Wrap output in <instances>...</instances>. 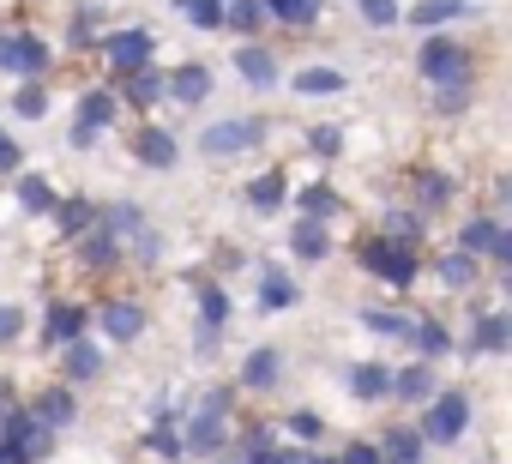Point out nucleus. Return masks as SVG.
I'll list each match as a JSON object with an SVG mask.
<instances>
[{
    "label": "nucleus",
    "mask_w": 512,
    "mask_h": 464,
    "mask_svg": "<svg viewBox=\"0 0 512 464\" xmlns=\"http://www.w3.org/2000/svg\"><path fill=\"white\" fill-rule=\"evenodd\" d=\"M229 428H235V386L199 392V404H187V416H181L187 458H217V452H229Z\"/></svg>",
    "instance_id": "nucleus-1"
},
{
    "label": "nucleus",
    "mask_w": 512,
    "mask_h": 464,
    "mask_svg": "<svg viewBox=\"0 0 512 464\" xmlns=\"http://www.w3.org/2000/svg\"><path fill=\"white\" fill-rule=\"evenodd\" d=\"M356 266L368 272V278H380L386 290H416V278H422V248H410V242H392V236H362L356 242Z\"/></svg>",
    "instance_id": "nucleus-2"
},
{
    "label": "nucleus",
    "mask_w": 512,
    "mask_h": 464,
    "mask_svg": "<svg viewBox=\"0 0 512 464\" xmlns=\"http://www.w3.org/2000/svg\"><path fill=\"white\" fill-rule=\"evenodd\" d=\"M416 410H422V416H416L410 428L422 434V446H458L464 428H470V416H476L464 386H440V392H434L428 404H416Z\"/></svg>",
    "instance_id": "nucleus-3"
},
{
    "label": "nucleus",
    "mask_w": 512,
    "mask_h": 464,
    "mask_svg": "<svg viewBox=\"0 0 512 464\" xmlns=\"http://www.w3.org/2000/svg\"><path fill=\"white\" fill-rule=\"evenodd\" d=\"M0 452H7V464H43L55 452V434L25 404H7L0 410Z\"/></svg>",
    "instance_id": "nucleus-4"
},
{
    "label": "nucleus",
    "mask_w": 512,
    "mask_h": 464,
    "mask_svg": "<svg viewBox=\"0 0 512 464\" xmlns=\"http://www.w3.org/2000/svg\"><path fill=\"white\" fill-rule=\"evenodd\" d=\"M272 133V121L266 115H229V121H211L205 133H199V157H241V151H253Z\"/></svg>",
    "instance_id": "nucleus-5"
},
{
    "label": "nucleus",
    "mask_w": 512,
    "mask_h": 464,
    "mask_svg": "<svg viewBox=\"0 0 512 464\" xmlns=\"http://www.w3.org/2000/svg\"><path fill=\"white\" fill-rule=\"evenodd\" d=\"M416 73H422L428 85H464V79L476 73V55H470L458 37H428V43L416 49Z\"/></svg>",
    "instance_id": "nucleus-6"
},
{
    "label": "nucleus",
    "mask_w": 512,
    "mask_h": 464,
    "mask_svg": "<svg viewBox=\"0 0 512 464\" xmlns=\"http://www.w3.org/2000/svg\"><path fill=\"white\" fill-rule=\"evenodd\" d=\"M49 67H55L49 37H37V31H7V37H0V73H13V79H49Z\"/></svg>",
    "instance_id": "nucleus-7"
},
{
    "label": "nucleus",
    "mask_w": 512,
    "mask_h": 464,
    "mask_svg": "<svg viewBox=\"0 0 512 464\" xmlns=\"http://www.w3.org/2000/svg\"><path fill=\"white\" fill-rule=\"evenodd\" d=\"M97 55L109 61V73H133V67H145V61L157 55V37H151L145 25H127V31H103Z\"/></svg>",
    "instance_id": "nucleus-8"
},
{
    "label": "nucleus",
    "mask_w": 512,
    "mask_h": 464,
    "mask_svg": "<svg viewBox=\"0 0 512 464\" xmlns=\"http://www.w3.org/2000/svg\"><path fill=\"white\" fill-rule=\"evenodd\" d=\"M85 332H91V308H85V302H73V296H55V302H49V314H43L37 344H43V350H61V344H73V338H85Z\"/></svg>",
    "instance_id": "nucleus-9"
},
{
    "label": "nucleus",
    "mask_w": 512,
    "mask_h": 464,
    "mask_svg": "<svg viewBox=\"0 0 512 464\" xmlns=\"http://www.w3.org/2000/svg\"><path fill=\"white\" fill-rule=\"evenodd\" d=\"M97 326H103L109 344H133V338L151 326V314H145L139 296H103V302H97Z\"/></svg>",
    "instance_id": "nucleus-10"
},
{
    "label": "nucleus",
    "mask_w": 512,
    "mask_h": 464,
    "mask_svg": "<svg viewBox=\"0 0 512 464\" xmlns=\"http://www.w3.org/2000/svg\"><path fill=\"white\" fill-rule=\"evenodd\" d=\"M73 260H79V272H97V278H109V272H121V266H127V248L109 236L103 223H91L85 236H73Z\"/></svg>",
    "instance_id": "nucleus-11"
},
{
    "label": "nucleus",
    "mask_w": 512,
    "mask_h": 464,
    "mask_svg": "<svg viewBox=\"0 0 512 464\" xmlns=\"http://www.w3.org/2000/svg\"><path fill=\"white\" fill-rule=\"evenodd\" d=\"M404 187H410V205H416L422 217H434V211H446V205L458 199V181H452L446 169H434V163H416V169L404 175Z\"/></svg>",
    "instance_id": "nucleus-12"
},
{
    "label": "nucleus",
    "mask_w": 512,
    "mask_h": 464,
    "mask_svg": "<svg viewBox=\"0 0 512 464\" xmlns=\"http://www.w3.org/2000/svg\"><path fill=\"white\" fill-rule=\"evenodd\" d=\"M512 350V314L506 308H482L470 314V338H464V356H506Z\"/></svg>",
    "instance_id": "nucleus-13"
},
{
    "label": "nucleus",
    "mask_w": 512,
    "mask_h": 464,
    "mask_svg": "<svg viewBox=\"0 0 512 464\" xmlns=\"http://www.w3.org/2000/svg\"><path fill=\"white\" fill-rule=\"evenodd\" d=\"M49 434H61V428H73L79 422V386H67V380H55V386H43V392H31V404H25Z\"/></svg>",
    "instance_id": "nucleus-14"
},
{
    "label": "nucleus",
    "mask_w": 512,
    "mask_h": 464,
    "mask_svg": "<svg viewBox=\"0 0 512 464\" xmlns=\"http://www.w3.org/2000/svg\"><path fill=\"white\" fill-rule=\"evenodd\" d=\"M115 103L133 109V115L157 109V103H163V73H157V61H145V67H133V73H115Z\"/></svg>",
    "instance_id": "nucleus-15"
},
{
    "label": "nucleus",
    "mask_w": 512,
    "mask_h": 464,
    "mask_svg": "<svg viewBox=\"0 0 512 464\" xmlns=\"http://www.w3.org/2000/svg\"><path fill=\"white\" fill-rule=\"evenodd\" d=\"M211 91H217V79H211V67H199V61H181L175 73H163V97L181 103V109L211 103Z\"/></svg>",
    "instance_id": "nucleus-16"
},
{
    "label": "nucleus",
    "mask_w": 512,
    "mask_h": 464,
    "mask_svg": "<svg viewBox=\"0 0 512 464\" xmlns=\"http://www.w3.org/2000/svg\"><path fill=\"white\" fill-rule=\"evenodd\" d=\"M133 157H139L145 169H175L181 139H175L169 127H157V121H139V127H133Z\"/></svg>",
    "instance_id": "nucleus-17"
},
{
    "label": "nucleus",
    "mask_w": 512,
    "mask_h": 464,
    "mask_svg": "<svg viewBox=\"0 0 512 464\" xmlns=\"http://www.w3.org/2000/svg\"><path fill=\"white\" fill-rule=\"evenodd\" d=\"M404 344H410L422 362H440V356H452V350H458L452 326H446V320H434V314H416V320L404 326Z\"/></svg>",
    "instance_id": "nucleus-18"
},
{
    "label": "nucleus",
    "mask_w": 512,
    "mask_h": 464,
    "mask_svg": "<svg viewBox=\"0 0 512 464\" xmlns=\"http://www.w3.org/2000/svg\"><path fill=\"white\" fill-rule=\"evenodd\" d=\"M440 392V374H434V362H410V368H392V398L386 404H428Z\"/></svg>",
    "instance_id": "nucleus-19"
},
{
    "label": "nucleus",
    "mask_w": 512,
    "mask_h": 464,
    "mask_svg": "<svg viewBox=\"0 0 512 464\" xmlns=\"http://www.w3.org/2000/svg\"><path fill=\"white\" fill-rule=\"evenodd\" d=\"M290 254H296L302 266L332 260V223H320V217H296V223H290Z\"/></svg>",
    "instance_id": "nucleus-20"
},
{
    "label": "nucleus",
    "mask_w": 512,
    "mask_h": 464,
    "mask_svg": "<svg viewBox=\"0 0 512 464\" xmlns=\"http://www.w3.org/2000/svg\"><path fill=\"white\" fill-rule=\"evenodd\" d=\"M278 374H284V350L260 344V350H247V362H241V374H235V392H272Z\"/></svg>",
    "instance_id": "nucleus-21"
},
{
    "label": "nucleus",
    "mask_w": 512,
    "mask_h": 464,
    "mask_svg": "<svg viewBox=\"0 0 512 464\" xmlns=\"http://www.w3.org/2000/svg\"><path fill=\"white\" fill-rule=\"evenodd\" d=\"M61 380H67V386H91V380H103V350L91 344V332L73 338V344H61Z\"/></svg>",
    "instance_id": "nucleus-22"
},
{
    "label": "nucleus",
    "mask_w": 512,
    "mask_h": 464,
    "mask_svg": "<svg viewBox=\"0 0 512 464\" xmlns=\"http://www.w3.org/2000/svg\"><path fill=\"white\" fill-rule=\"evenodd\" d=\"M115 121H121V103H115V91H103V85L79 91V115H73V127H85V133H109Z\"/></svg>",
    "instance_id": "nucleus-23"
},
{
    "label": "nucleus",
    "mask_w": 512,
    "mask_h": 464,
    "mask_svg": "<svg viewBox=\"0 0 512 464\" xmlns=\"http://www.w3.org/2000/svg\"><path fill=\"white\" fill-rule=\"evenodd\" d=\"M344 386H350L356 404H386V398H392V368H386V362H356V368L344 374Z\"/></svg>",
    "instance_id": "nucleus-24"
},
{
    "label": "nucleus",
    "mask_w": 512,
    "mask_h": 464,
    "mask_svg": "<svg viewBox=\"0 0 512 464\" xmlns=\"http://www.w3.org/2000/svg\"><path fill=\"white\" fill-rule=\"evenodd\" d=\"M380 236L422 248V242H428V217H422L416 205H386V211H380Z\"/></svg>",
    "instance_id": "nucleus-25"
},
{
    "label": "nucleus",
    "mask_w": 512,
    "mask_h": 464,
    "mask_svg": "<svg viewBox=\"0 0 512 464\" xmlns=\"http://www.w3.org/2000/svg\"><path fill=\"white\" fill-rule=\"evenodd\" d=\"M404 19L422 25V31H440V25H452V19H476V0H416Z\"/></svg>",
    "instance_id": "nucleus-26"
},
{
    "label": "nucleus",
    "mask_w": 512,
    "mask_h": 464,
    "mask_svg": "<svg viewBox=\"0 0 512 464\" xmlns=\"http://www.w3.org/2000/svg\"><path fill=\"white\" fill-rule=\"evenodd\" d=\"M235 73H241L253 91H272V85H278V55H272V49H260V43H241Z\"/></svg>",
    "instance_id": "nucleus-27"
},
{
    "label": "nucleus",
    "mask_w": 512,
    "mask_h": 464,
    "mask_svg": "<svg viewBox=\"0 0 512 464\" xmlns=\"http://www.w3.org/2000/svg\"><path fill=\"white\" fill-rule=\"evenodd\" d=\"M494 236H500V217H494V211H470V217L458 223V242H452V248H458V254H470V260H482Z\"/></svg>",
    "instance_id": "nucleus-28"
},
{
    "label": "nucleus",
    "mask_w": 512,
    "mask_h": 464,
    "mask_svg": "<svg viewBox=\"0 0 512 464\" xmlns=\"http://www.w3.org/2000/svg\"><path fill=\"white\" fill-rule=\"evenodd\" d=\"M247 205H253V211H266V217L284 211V205H290V175H284V169L253 175V181H247Z\"/></svg>",
    "instance_id": "nucleus-29"
},
{
    "label": "nucleus",
    "mask_w": 512,
    "mask_h": 464,
    "mask_svg": "<svg viewBox=\"0 0 512 464\" xmlns=\"http://www.w3.org/2000/svg\"><path fill=\"white\" fill-rule=\"evenodd\" d=\"M374 446H380V464H428V446L416 428H386Z\"/></svg>",
    "instance_id": "nucleus-30"
},
{
    "label": "nucleus",
    "mask_w": 512,
    "mask_h": 464,
    "mask_svg": "<svg viewBox=\"0 0 512 464\" xmlns=\"http://www.w3.org/2000/svg\"><path fill=\"white\" fill-rule=\"evenodd\" d=\"M55 229H61V242H73V236H85V229L97 223V199H85V193H73V199H55Z\"/></svg>",
    "instance_id": "nucleus-31"
},
{
    "label": "nucleus",
    "mask_w": 512,
    "mask_h": 464,
    "mask_svg": "<svg viewBox=\"0 0 512 464\" xmlns=\"http://www.w3.org/2000/svg\"><path fill=\"white\" fill-rule=\"evenodd\" d=\"M296 302H302L296 278H290L284 266H266V272H260V308H266V314H284V308H296Z\"/></svg>",
    "instance_id": "nucleus-32"
},
{
    "label": "nucleus",
    "mask_w": 512,
    "mask_h": 464,
    "mask_svg": "<svg viewBox=\"0 0 512 464\" xmlns=\"http://www.w3.org/2000/svg\"><path fill=\"white\" fill-rule=\"evenodd\" d=\"M13 193H19V205H25L31 217H49V211H55V199H61V193H55V181H49V175H37V169H31V175L19 169Z\"/></svg>",
    "instance_id": "nucleus-33"
},
{
    "label": "nucleus",
    "mask_w": 512,
    "mask_h": 464,
    "mask_svg": "<svg viewBox=\"0 0 512 464\" xmlns=\"http://www.w3.org/2000/svg\"><path fill=\"white\" fill-rule=\"evenodd\" d=\"M296 211H302V217H320V223H332V217L344 211V193H338L332 181H308V187L296 193Z\"/></svg>",
    "instance_id": "nucleus-34"
},
{
    "label": "nucleus",
    "mask_w": 512,
    "mask_h": 464,
    "mask_svg": "<svg viewBox=\"0 0 512 464\" xmlns=\"http://www.w3.org/2000/svg\"><path fill=\"white\" fill-rule=\"evenodd\" d=\"M103 43V7H79L73 19H67V49L73 55H91Z\"/></svg>",
    "instance_id": "nucleus-35"
},
{
    "label": "nucleus",
    "mask_w": 512,
    "mask_h": 464,
    "mask_svg": "<svg viewBox=\"0 0 512 464\" xmlns=\"http://www.w3.org/2000/svg\"><path fill=\"white\" fill-rule=\"evenodd\" d=\"M266 7V19H278V25H290V31H308L320 13H326V0H260Z\"/></svg>",
    "instance_id": "nucleus-36"
},
{
    "label": "nucleus",
    "mask_w": 512,
    "mask_h": 464,
    "mask_svg": "<svg viewBox=\"0 0 512 464\" xmlns=\"http://www.w3.org/2000/svg\"><path fill=\"white\" fill-rule=\"evenodd\" d=\"M145 452H151V458H163V464H181V458H187L181 422H151V428H145Z\"/></svg>",
    "instance_id": "nucleus-37"
},
{
    "label": "nucleus",
    "mask_w": 512,
    "mask_h": 464,
    "mask_svg": "<svg viewBox=\"0 0 512 464\" xmlns=\"http://www.w3.org/2000/svg\"><path fill=\"white\" fill-rule=\"evenodd\" d=\"M434 278L446 284V290H476V260L470 254H434Z\"/></svg>",
    "instance_id": "nucleus-38"
},
{
    "label": "nucleus",
    "mask_w": 512,
    "mask_h": 464,
    "mask_svg": "<svg viewBox=\"0 0 512 464\" xmlns=\"http://www.w3.org/2000/svg\"><path fill=\"white\" fill-rule=\"evenodd\" d=\"M193 290H199V326H229V290L223 284H211V278H193Z\"/></svg>",
    "instance_id": "nucleus-39"
},
{
    "label": "nucleus",
    "mask_w": 512,
    "mask_h": 464,
    "mask_svg": "<svg viewBox=\"0 0 512 464\" xmlns=\"http://www.w3.org/2000/svg\"><path fill=\"white\" fill-rule=\"evenodd\" d=\"M13 115H19V121H43V115H49V85H43V79H19Z\"/></svg>",
    "instance_id": "nucleus-40"
},
{
    "label": "nucleus",
    "mask_w": 512,
    "mask_h": 464,
    "mask_svg": "<svg viewBox=\"0 0 512 464\" xmlns=\"http://www.w3.org/2000/svg\"><path fill=\"white\" fill-rule=\"evenodd\" d=\"M296 91H302V97H338V91H344V73H338V67H302V73H296Z\"/></svg>",
    "instance_id": "nucleus-41"
},
{
    "label": "nucleus",
    "mask_w": 512,
    "mask_h": 464,
    "mask_svg": "<svg viewBox=\"0 0 512 464\" xmlns=\"http://www.w3.org/2000/svg\"><path fill=\"white\" fill-rule=\"evenodd\" d=\"M284 434H290L296 446H320V440H326V416H320V410H290V416H284Z\"/></svg>",
    "instance_id": "nucleus-42"
},
{
    "label": "nucleus",
    "mask_w": 512,
    "mask_h": 464,
    "mask_svg": "<svg viewBox=\"0 0 512 464\" xmlns=\"http://www.w3.org/2000/svg\"><path fill=\"white\" fill-rule=\"evenodd\" d=\"M127 260L133 266H157L163 260V229L157 223H145V229H133V236H127Z\"/></svg>",
    "instance_id": "nucleus-43"
},
{
    "label": "nucleus",
    "mask_w": 512,
    "mask_h": 464,
    "mask_svg": "<svg viewBox=\"0 0 512 464\" xmlns=\"http://www.w3.org/2000/svg\"><path fill=\"white\" fill-rule=\"evenodd\" d=\"M470 97H476L470 79H464V85H434V115H440V121H458V115L470 109Z\"/></svg>",
    "instance_id": "nucleus-44"
},
{
    "label": "nucleus",
    "mask_w": 512,
    "mask_h": 464,
    "mask_svg": "<svg viewBox=\"0 0 512 464\" xmlns=\"http://www.w3.org/2000/svg\"><path fill=\"white\" fill-rule=\"evenodd\" d=\"M175 13H187L199 31H223V0H175Z\"/></svg>",
    "instance_id": "nucleus-45"
},
{
    "label": "nucleus",
    "mask_w": 512,
    "mask_h": 464,
    "mask_svg": "<svg viewBox=\"0 0 512 464\" xmlns=\"http://www.w3.org/2000/svg\"><path fill=\"white\" fill-rule=\"evenodd\" d=\"M308 151L320 157V163H332V157H344V127H308Z\"/></svg>",
    "instance_id": "nucleus-46"
},
{
    "label": "nucleus",
    "mask_w": 512,
    "mask_h": 464,
    "mask_svg": "<svg viewBox=\"0 0 512 464\" xmlns=\"http://www.w3.org/2000/svg\"><path fill=\"white\" fill-rule=\"evenodd\" d=\"M362 326H368L374 338H404L410 314H392V308H362Z\"/></svg>",
    "instance_id": "nucleus-47"
},
{
    "label": "nucleus",
    "mask_w": 512,
    "mask_h": 464,
    "mask_svg": "<svg viewBox=\"0 0 512 464\" xmlns=\"http://www.w3.org/2000/svg\"><path fill=\"white\" fill-rule=\"evenodd\" d=\"M25 326H31V314H25L19 302H0V350H13V344L25 338Z\"/></svg>",
    "instance_id": "nucleus-48"
},
{
    "label": "nucleus",
    "mask_w": 512,
    "mask_h": 464,
    "mask_svg": "<svg viewBox=\"0 0 512 464\" xmlns=\"http://www.w3.org/2000/svg\"><path fill=\"white\" fill-rule=\"evenodd\" d=\"M356 7H362V19H368L374 31H386V25L404 19V13H398V0H356Z\"/></svg>",
    "instance_id": "nucleus-49"
},
{
    "label": "nucleus",
    "mask_w": 512,
    "mask_h": 464,
    "mask_svg": "<svg viewBox=\"0 0 512 464\" xmlns=\"http://www.w3.org/2000/svg\"><path fill=\"white\" fill-rule=\"evenodd\" d=\"M19 169H25V145L0 127V175H19Z\"/></svg>",
    "instance_id": "nucleus-50"
},
{
    "label": "nucleus",
    "mask_w": 512,
    "mask_h": 464,
    "mask_svg": "<svg viewBox=\"0 0 512 464\" xmlns=\"http://www.w3.org/2000/svg\"><path fill=\"white\" fill-rule=\"evenodd\" d=\"M338 464H380V446H374V440H350V446L338 452Z\"/></svg>",
    "instance_id": "nucleus-51"
},
{
    "label": "nucleus",
    "mask_w": 512,
    "mask_h": 464,
    "mask_svg": "<svg viewBox=\"0 0 512 464\" xmlns=\"http://www.w3.org/2000/svg\"><path fill=\"white\" fill-rule=\"evenodd\" d=\"M482 260H488V266H512V229H506V223H500V236L488 242V254H482Z\"/></svg>",
    "instance_id": "nucleus-52"
},
{
    "label": "nucleus",
    "mask_w": 512,
    "mask_h": 464,
    "mask_svg": "<svg viewBox=\"0 0 512 464\" xmlns=\"http://www.w3.org/2000/svg\"><path fill=\"white\" fill-rule=\"evenodd\" d=\"M181 416H187L181 398H157V404H151V422H181Z\"/></svg>",
    "instance_id": "nucleus-53"
},
{
    "label": "nucleus",
    "mask_w": 512,
    "mask_h": 464,
    "mask_svg": "<svg viewBox=\"0 0 512 464\" xmlns=\"http://www.w3.org/2000/svg\"><path fill=\"white\" fill-rule=\"evenodd\" d=\"M217 344H223V326H199V332H193V350H199V356H211Z\"/></svg>",
    "instance_id": "nucleus-54"
},
{
    "label": "nucleus",
    "mask_w": 512,
    "mask_h": 464,
    "mask_svg": "<svg viewBox=\"0 0 512 464\" xmlns=\"http://www.w3.org/2000/svg\"><path fill=\"white\" fill-rule=\"evenodd\" d=\"M266 464H308V446H272Z\"/></svg>",
    "instance_id": "nucleus-55"
},
{
    "label": "nucleus",
    "mask_w": 512,
    "mask_h": 464,
    "mask_svg": "<svg viewBox=\"0 0 512 464\" xmlns=\"http://www.w3.org/2000/svg\"><path fill=\"white\" fill-rule=\"evenodd\" d=\"M308 464H338L332 452H320V446H308Z\"/></svg>",
    "instance_id": "nucleus-56"
},
{
    "label": "nucleus",
    "mask_w": 512,
    "mask_h": 464,
    "mask_svg": "<svg viewBox=\"0 0 512 464\" xmlns=\"http://www.w3.org/2000/svg\"><path fill=\"white\" fill-rule=\"evenodd\" d=\"M7 404H19V398H13V386H7V380H0V410H7Z\"/></svg>",
    "instance_id": "nucleus-57"
},
{
    "label": "nucleus",
    "mask_w": 512,
    "mask_h": 464,
    "mask_svg": "<svg viewBox=\"0 0 512 464\" xmlns=\"http://www.w3.org/2000/svg\"><path fill=\"white\" fill-rule=\"evenodd\" d=\"M205 464H235V458H229V452H217V458H205Z\"/></svg>",
    "instance_id": "nucleus-58"
},
{
    "label": "nucleus",
    "mask_w": 512,
    "mask_h": 464,
    "mask_svg": "<svg viewBox=\"0 0 512 464\" xmlns=\"http://www.w3.org/2000/svg\"><path fill=\"white\" fill-rule=\"evenodd\" d=\"M0 464H7V452H0Z\"/></svg>",
    "instance_id": "nucleus-59"
}]
</instances>
